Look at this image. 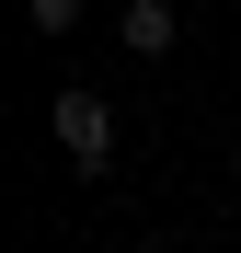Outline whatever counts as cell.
Masks as SVG:
<instances>
[{
	"label": "cell",
	"mask_w": 241,
	"mask_h": 253,
	"mask_svg": "<svg viewBox=\"0 0 241 253\" xmlns=\"http://www.w3.org/2000/svg\"><path fill=\"white\" fill-rule=\"evenodd\" d=\"M115 46L127 58H172L184 46V0H127V12H115Z\"/></svg>",
	"instance_id": "2"
},
{
	"label": "cell",
	"mask_w": 241,
	"mask_h": 253,
	"mask_svg": "<svg viewBox=\"0 0 241 253\" xmlns=\"http://www.w3.org/2000/svg\"><path fill=\"white\" fill-rule=\"evenodd\" d=\"M149 253H172V242H149Z\"/></svg>",
	"instance_id": "4"
},
{
	"label": "cell",
	"mask_w": 241,
	"mask_h": 253,
	"mask_svg": "<svg viewBox=\"0 0 241 253\" xmlns=\"http://www.w3.org/2000/svg\"><path fill=\"white\" fill-rule=\"evenodd\" d=\"M230 173H241V150H230Z\"/></svg>",
	"instance_id": "5"
},
{
	"label": "cell",
	"mask_w": 241,
	"mask_h": 253,
	"mask_svg": "<svg viewBox=\"0 0 241 253\" xmlns=\"http://www.w3.org/2000/svg\"><path fill=\"white\" fill-rule=\"evenodd\" d=\"M23 23H34V35L58 46V35H80V0H23Z\"/></svg>",
	"instance_id": "3"
},
{
	"label": "cell",
	"mask_w": 241,
	"mask_h": 253,
	"mask_svg": "<svg viewBox=\"0 0 241 253\" xmlns=\"http://www.w3.org/2000/svg\"><path fill=\"white\" fill-rule=\"evenodd\" d=\"M46 138L69 150V173H115V104H103V92H80V81L46 104Z\"/></svg>",
	"instance_id": "1"
}]
</instances>
